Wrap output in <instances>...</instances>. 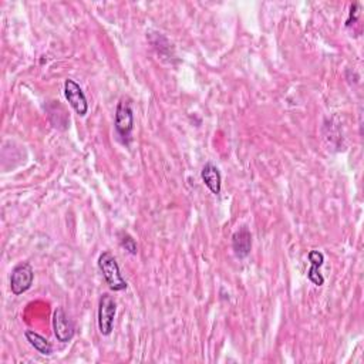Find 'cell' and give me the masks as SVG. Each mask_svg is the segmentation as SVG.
<instances>
[{
  "label": "cell",
  "instance_id": "6da1fadb",
  "mask_svg": "<svg viewBox=\"0 0 364 364\" xmlns=\"http://www.w3.org/2000/svg\"><path fill=\"white\" fill-rule=\"evenodd\" d=\"M99 267L111 291L121 292L127 289L128 284L121 275L119 262L111 252H103L99 256Z\"/></svg>",
  "mask_w": 364,
  "mask_h": 364
},
{
  "label": "cell",
  "instance_id": "7a4b0ae2",
  "mask_svg": "<svg viewBox=\"0 0 364 364\" xmlns=\"http://www.w3.org/2000/svg\"><path fill=\"white\" fill-rule=\"evenodd\" d=\"M114 128H116V134L121 140V143L128 145L134 130V112L131 107V100L128 97H123L117 106Z\"/></svg>",
  "mask_w": 364,
  "mask_h": 364
},
{
  "label": "cell",
  "instance_id": "3957f363",
  "mask_svg": "<svg viewBox=\"0 0 364 364\" xmlns=\"http://www.w3.org/2000/svg\"><path fill=\"white\" fill-rule=\"evenodd\" d=\"M34 279V271L29 262H22L13 267L10 275V291L14 296H21L27 292Z\"/></svg>",
  "mask_w": 364,
  "mask_h": 364
},
{
  "label": "cell",
  "instance_id": "277c9868",
  "mask_svg": "<svg viewBox=\"0 0 364 364\" xmlns=\"http://www.w3.org/2000/svg\"><path fill=\"white\" fill-rule=\"evenodd\" d=\"M117 313V303L108 293H104L99 302V330L103 336H110L112 332L114 317Z\"/></svg>",
  "mask_w": 364,
  "mask_h": 364
},
{
  "label": "cell",
  "instance_id": "5b68a950",
  "mask_svg": "<svg viewBox=\"0 0 364 364\" xmlns=\"http://www.w3.org/2000/svg\"><path fill=\"white\" fill-rule=\"evenodd\" d=\"M64 95L73 110L77 112L80 117H84L88 111V101L80 84L71 79H67L64 82Z\"/></svg>",
  "mask_w": 364,
  "mask_h": 364
},
{
  "label": "cell",
  "instance_id": "8992f818",
  "mask_svg": "<svg viewBox=\"0 0 364 364\" xmlns=\"http://www.w3.org/2000/svg\"><path fill=\"white\" fill-rule=\"evenodd\" d=\"M53 330L56 339L62 343H69L74 337L75 328L73 320L64 312V309L57 308L53 315Z\"/></svg>",
  "mask_w": 364,
  "mask_h": 364
},
{
  "label": "cell",
  "instance_id": "52a82bcc",
  "mask_svg": "<svg viewBox=\"0 0 364 364\" xmlns=\"http://www.w3.org/2000/svg\"><path fill=\"white\" fill-rule=\"evenodd\" d=\"M232 249L236 258L245 259L252 251V234L246 226L239 228L232 235Z\"/></svg>",
  "mask_w": 364,
  "mask_h": 364
},
{
  "label": "cell",
  "instance_id": "ba28073f",
  "mask_svg": "<svg viewBox=\"0 0 364 364\" xmlns=\"http://www.w3.org/2000/svg\"><path fill=\"white\" fill-rule=\"evenodd\" d=\"M201 177H202L204 184L209 188L210 193H213L214 195L221 194L222 175L217 165H214L213 162H206L201 171Z\"/></svg>",
  "mask_w": 364,
  "mask_h": 364
},
{
  "label": "cell",
  "instance_id": "9c48e42d",
  "mask_svg": "<svg viewBox=\"0 0 364 364\" xmlns=\"http://www.w3.org/2000/svg\"><path fill=\"white\" fill-rule=\"evenodd\" d=\"M309 260H311V269L308 271V278L312 283H315L316 286H321L324 283V278L320 274V267L324 262V255L319 251H311L308 255Z\"/></svg>",
  "mask_w": 364,
  "mask_h": 364
},
{
  "label": "cell",
  "instance_id": "30bf717a",
  "mask_svg": "<svg viewBox=\"0 0 364 364\" xmlns=\"http://www.w3.org/2000/svg\"><path fill=\"white\" fill-rule=\"evenodd\" d=\"M25 336H26V340L30 343V346L34 348V350H37L40 354L43 356L53 354V346L46 337L40 336L39 333H36L33 330H26Z\"/></svg>",
  "mask_w": 364,
  "mask_h": 364
},
{
  "label": "cell",
  "instance_id": "8fae6325",
  "mask_svg": "<svg viewBox=\"0 0 364 364\" xmlns=\"http://www.w3.org/2000/svg\"><path fill=\"white\" fill-rule=\"evenodd\" d=\"M119 238H120V245L125 249V251H128L131 255H137L138 246H137V242L132 239V236H130L125 232H120Z\"/></svg>",
  "mask_w": 364,
  "mask_h": 364
}]
</instances>
